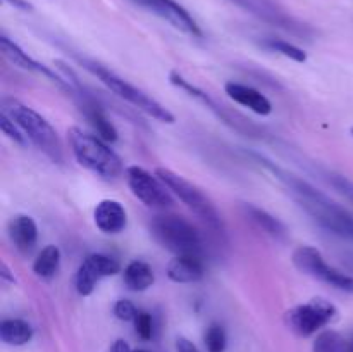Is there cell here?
<instances>
[{
	"label": "cell",
	"mask_w": 353,
	"mask_h": 352,
	"mask_svg": "<svg viewBox=\"0 0 353 352\" xmlns=\"http://www.w3.org/2000/svg\"><path fill=\"white\" fill-rule=\"evenodd\" d=\"M259 161V164L264 166L269 173L274 175L276 179L283 183L290 190L299 206L312 217L316 223H319L324 230L345 238V240L353 242V216L345 207L331 200L326 193L317 190L316 186L310 185L305 179L292 175L286 169L276 166L271 159L261 154H252Z\"/></svg>",
	"instance_id": "cell-1"
},
{
	"label": "cell",
	"mask_w": 353,
	"mask_h": 352,
	"mask_svg": "<svg viewBox=\"0 0 353 352\" xmlns=\"http://www.w3.org/2000/svg\"><path fill=\"white\" fill-rule=\"evenodd\" d=\"M2 113L7 114L26 135L28 141L43 152L54 164L64 162V147H62L61 137L40 113L16 99H3Z\"/></svg>",
	"instance_id": "cell-2"
},
{
	"label": "cell",
	"mask_w": 353,
	"mask_h": 352,
	"mask_svg": "<svg viewBox=\"0 0 353 352\" xmlns=\"http://www.w3.org/2000/svg\"><path fill=\"white\" fill-rule=\"evenodd\" d=\"M68 138L76 161L93 175L107 182L117 179L123 175L124 168L121 157L99 135L86 133L81 128L72 126L68 130Z\"/></svg>",
	"instance_id": "cell-3"
},
{
	"label": "cell",
	"mask_w": 353,
	"mask_h": 352,
	"mask_svg": "<svg viewBox=\"0 0 353 352\" xmlns=\"http://www.w3.org/2000/svg\"><path fill=\"white\" fill-rule=\"evenodd\" d=\"M83 68L86 71L92 72L100 83L107 86L112 93H116L119 99H123L124 102L131 104L133 107H137L138 110L145 113L147 116L154 117V119L161 121V123L165 124H172L176 121L174 114L168 109V107L162 106L159 100H155L154 97H150L148 93H145L143 90H140L138 86H134L133 83L126 81L124 78L117 76L116 72L110 71L109 68L105 66L99 64L95 61H88V59H79Z\"/></svg>",
	"instance_id": "cell-4"
},
{
	"label": "cell",
	"mask_w": 353,
	"mask_h": 352,
	"mask_svg": "<svg viewBox=\"0 0 353 352\" xmlns=\"http://www.w3.org/2000/svg\"><path fill=\"white\" fill-rule=\"evenodd\" d=\"M150 231L155 240L174 255L202 254V237L185 217L176 214H159L152 219Z\"/></svg>",
	"instance_id": "cell-5"
},
{
	"label": "cell",
	"mask_w": 353,
	"mask_h": 352,
	"mask_svg": "<svg viewBox=\"0 0 353 352\" xmlns=\"http://www.w3.org/2000/svg\"><path fill=\"white\" fill-rule=\"evenodd\" d=\"M155 175L164 182V185L171 190V193H174L200 219L205 221L209 226L221 228V216L217 213L216 206L199 186L190 183L188 179L183 178L181 175H178V173H174L169 168H157L155 169Z\"/></svg>",
	"instance_id": "cell-6"
},
{
	"label": "cell",
	"mask_w": 353,
	"mask_h": 352,
	"mask_svg": "<svg viewBox=\"0 0 353 352\" xmlns=\"http://www.w3.org/2000/svg\"><path fill=\"white\" fill-rule=\"evenodd\" d=\"M336 317V306L323 297H316V299H310L309 302L299 304L285 314L288 328L299 337H312Z\"/></svg>",
	"instance_id": "cell-7"
},
{
	"label": "cell",
	"mask_w": 353,
	"mask_h": 352,
	"mask_svg": "<svg viewBox=\"0 0 353 352\" xmlns=\"http://www.w3.org/2000/svg\"><path fill=\"white\" fill-rule=\"evenodd\" d=\"M293 264L299 271L305 273V275L312 276V278L319 280V282L327 283V285L334 286V289L341 290V292L353 293V276L345 275V273L338 271L336 268L330 266L321 254L312 245H300L293 252Z\"/></svg>",
	"instance_id": "cell-8"
},
{
	"label": "cell",
	"mask_w": 353,
	"mask_h": 352,
	"mask_svg": "<svg viewBox=\"0 0 353 352\" xmlns=\"http://www.w3.org/2000/svg\"><path fill=\"white\" fill-rule=\"evenodd\" d=\"M124 173H126V182L131 193L147 207L168 209L174 204L171 190L164 185V182L157 175H152L140 166H130Z\"/></svg>",
	"instance_id": "cell-9"
},
{
	"label": "cell",
	"mask_w": 353,
	"mask_h": 352,
	"mask_svg": "<svg viewBox=\"0 0 353 352\" xmlns=\"http://www.w3.org/2000/svg\"><path fill=\"white\" fill-rule=\"evenodd\" d=\"M121 271L117 259L105 254H90L83 259L76 273V290L79 295L88 297L95 292L97 283L105 276H114Z\"/></svg>",
	"instance_id": "cell-10"
},
{
	"label": "cell",
	"mask_w": 353,
	"mask_h": 352,
	"mask_svg": "<svg viewBox=\"0 0 353 352\" xmlns=\"http://www.w3.org/2000/svg\"><path fill=\"white\" fill-rule=\"evenodd\" d=\"M130 2H133L138 7H143L161 19L168 21L171 26L190 35V37H202V30L196 24V21L190 16L185 7L179 6L174 0H130Z\"/></svg>",
	"instance_id": "cell-11"
},
{
	"label": "cell",
	"mask_w": 353,
	"mask_h": 352,
	"mask_svg": "<svg viewBox=\"0 0 353 352\" xmlns=\"http://www.w3.org/2000/svg\"><path fill=\"white\" fill-rule=\"evenodd\" d=\"M0 52H2V55L10 62V64L24 69V71L37 72V75L45 76V78H48L50 81L57 83V85L62 86V88L72 90L71 85L68 83V79H64L62 76H59L57 72L52 71L48 66L41 64V62H38L37 59H33L31 55H28L26 52H24L23 48L16 43V41L10 40V38L6 37V35H2V37H0Z\"/></svg>",
	"instance_id": "cell-12"
},
{
	"label": "cell",
	"mask_w": 353,
	"mask_h": 352,
	"mask_svg": "<svg viewBox=\"0 0 353 352\" xmlns=\"http://www.w3.org/2000/svg\"><path fill=\"white\" fill-rule=\"evenodd\" d=\"M231 2L250 12L257 19L272 24V26L283 28V30L288 31H296L300 28V24L272 0H231Z\"/></svg>",
	"instance_id": "cell-13"
},
{
	"label": "cell",
	"mask_w": 353,
	"mask_h": 352,
	"mask_svg": "<svg viewBox=\"0 0 353 352\" xmlns=\"http://www.w3.org/2000/svg\"><path fill=\"white\" fill-rule=\"evenodd\" d=\"M93 221L102 233L116 235L128 226V213L123 204L117 200L103 199L95 206Z\"/></svg>",
	"instance_id": "cell-14"
},
{
	"label": "cell",
	"mask_w": 353,
	"mask_h": 352,
	"mask_svg": "<svg viewBox=\"0 0 353 352\" xmlns=\"http://www.w3.org/2000/svg\"><path fill=\"white\" fill-rule=\"evenodd\" d=\"M224 92L230 97L231 100H234L240 106L247 107L252 113L259 114V116H269L272 113V104L264 93H261L259 90H255L254 86L243 85V83L236 81H228L224 85Z\"/></svg>",
	"instance_id": "cell-15"
},
{
	"label": "cell",
	"mask_w": 353,
	"mask_h": 352,
	"mask_svg": "<svg viewBox=\"0 0 353 352\" xmlns=\"http://www.w3.org/2000/svg\"><path fill=\"white\" fill-rule=\"evenodd\" d=\"M168 278L174 283H196L205 275L200 255H174L168 262Z\"/></svg>",
	"instance_id": "cell-16"
},
{
	"label": "cell",
	"mask_w": 353,
	"mask_h": 352,
	"mask_svg": "<svg viewBox=\"0 0 353 352\" xmlns=\"http://www.w3.org/2000/svg\"><path fill=\"white\" fill-rule=\"evenodd\" d=\"M9 238L23 254H30L38 242V226L28 214H17L9 221Z\"/></svg>",
	"instance_id": "cell-17"
},
{
	"label": "cell",
	"mask_w": 353,
	"mask_h": 352,
	"mask_svg": "<svg viewBox=\"0 0 353 352\" xmlns=\"http://www.w3.org/2000/svg\"><path fill=\"white\" fill-rule=\"evenodd\" d=\"M81 110L85 113L88 123L95 128V131L99 133V137L102 138V140H105L107 144H114V141H117V138H119L117 135L119 133H117L116 126L110 123L109 117L105 116V113L100 109V106L95 102V100L92 99L83 100Z\"/></svg>",
	"instance_id": "cell-18"
},
{
	"label": "cell",
	"mask_w": 353,
	"mask_h": 352,
	"mask_svg": "<svg viewBox=\"0 0 353 352\" xmlns=\"http://www.w3.org/2000/svg\"><path fill=\"white\" fill-rule=\"evenodd\" d=\"M169 81H171L174 86H178V88H181L183 92L188 93L190 97H193V99H196V100H199V102H202L203 106H205L209 110H212V113L216 114V116L219 117L221 121H224V123H226V124H231V126H233V123H231V121H230L228 114L224 113L223 107H221L219 104H217L216 100H214L212 97L209 95V93H205V92H203V90H200L199 86L193 85L192 81H188V79H186L183 75H179L178 71H171V72H169Z\"/></svg>",
	"instance_id": "cell-19"
},
{
	"label": "cell",
	"mask_w": 353,
	"mask_h": 352,
	"mask_svg": "<svg viewBox=\"0 0 353 352\" xmlns=\"http://www.w3.org/2000/svg\"><path fill=\"white\" fill-rule=\"evenodd\" d=\"M124 285L133 292H145L155 283L154 269L145 261H131L123 273Z\"/></svg>",
	"instance_id": "cell-20"
},
{
	"label": "cell",
	"mask_w": 353,
	"mask_h": 352,
	"mask_svg": "<svg viewBox=\"0 0 353 352\" xmlns=\"http://www.w3.org/2000/svg\"><path fill=\"white\" fill-rule=\"evenodd\" d=\"M243 211L245 214H247L248 219H250L255 226L264 230L265 233L271 235V237L281 240V238H285L286 233H288L285 224H283L276 216L269 214L268 211L261 209V207L254 206V204H243Z\"/></svg>",
	"instance_id": "cell-21"
},
{
	"label": "cell",
	"mask_w": 353,
	"mask_h": 352,
	"mask_svg": "<svg viewBox=\"0 0 353 352\" xmlns=\"http://www.w3.org/2000/svg\"><path fill=\"white\" fill-rule=\"evenodd\" d=\"M0 338L3 344L21 347L33 338V328L28 321L19 317H7L0 323Z\"/></svg>",
	"instance_id": "cell-22"
},
{
	"label": "cell",
	"mask_w": 353,
	"mask_h": 352,
	"mask_svg": "<svg viewBox=\"0 0 353 352\" xmlns=\"http://www.w3.org/2000/svg\"><path fill=\"white\" fill-rule=\"evenodd\" d=\"M61 266V251L57 245H47L41 248L33 262V273L41 280H52Z\"/></svg>",
	"instance_id": "cell-23"
},
{
	"label": "cell",
	"mask_w": 353,
	"mask_h": 352,
	"mask_svg": "<svg viewBox=\"0 0 353 352\" xmlns=\"http://www.w3.org/2000/svg\"><path fill=\"white\" fill-rule=\"evenodd\" d=\"M264 47H268L269 50L278 52V54L285 55V57L292 59V61L299 62V64H303L307 62V52L303 48L296 47V45L290 43L286 40H278V38H269V40L264 41Z\"/></svg>",
	"instance_id": "cell-24"
},
{
	"label": "cell",
	"mask_w": 353,
	"mask_h": 352,
	"mask_svg": "<svg viewBox=\"0 0 353 352\" xmlns=\"http://www.w3.org/2000/svg\"><path fill=\"white\" fill-rule=\"evenodd\" d=\"M347 342L333 330L321 331L314 340V352H343Z\"/></svg>",
	"instance_id": "cell-25"
},
{
	"label": "cell",
	"mask_w": 353,
	"mask_h": 352,
	"mask_svg": "<svg viewBox=\"0 0 353 352\" xmlns=\"http://www.w3.org/2000/svg\"><path fill=\"white\" fill-rule=\"evenodd\" d=\"M203 344H205L207 352H224L228 345L226 330L219 323L209 324L203 333Z\"/></svg>",
	"instance_id": "cell-26"
},
{
	"label": "cell",
	"mask_w": 353,
	"mask_h": 352,
	"mask_svg": "<svg viewBox=\"0 0 353 352\" xmlns=\"http://www.w3.org/2000/svg\"><path fill=\"white\" fill-rule=\"evenodd\" d=\"M133 323H134V331H137V335L141 338V340H152V338H154L155 324H154V317H152L150 313H147V311H138Z\"/></svg>",
	"instance_id": "cell-27"
},
{
	"label": "cell",
	"mask_w": 353,
	"mask_h": 352,
	"mask_svg": "<svg viewBox=\"0 0 353 352\" xmlns=\"http://www.w3.org/2000/svg\"><path fill=\"white\" fill-rule=\"evenodd\" d=\"M0 128H2L3 135H7V138H10L12 141H16L17 145H28V138L26 135L21 131V128L17 126L16 123H14L12 119H10L7 114H0Z\"/></svg>",
	"instance_id": "cell-28"
},
{
	"label": "cell",
	"mask_w": 353,
	"mask_h": 352,
	"mask_svg": "<svg viewBox=\"0 0 353 352\" xmlns=\"http://www.w3.org/2000/svg\"><path fill=\"white\" fill-rule=\"evenodd\" d=\"M114 314H116L117 320L121 321H134V317H137L138 314V309L131 300L121 299L114 304Z\"/></svg>",
	"instance_id": "cell-29"
},
{
	"label": "cell",
	"mask_w": 353,
	"mask_h": 352,
	"mask_svg": "<svg viewBox=\"0 0 353 352\" xmlns=\"http://www.w3.org/2000/svg\"><path fill=\"white\" fill-rule=\"evenodd\" d=\"M330 183L341 193L353 202V182L341 175H330Z\"/></svg>",
	"instance_id": "cell-30"
},
{
	"label": "cell",
	"mask_w": 353,
	"mask_h": 352,
	"mask_svg": "<svg viewBox=\"0 0 353 352\" xmlns=\"http://www.w3.org/2000/svg\"><path fill=\"white\" fill-rule=\"evenodd\" d=\"M176 352H200L196 349V345L192 340H188L186 337H178L176 338Z\"/></svg>",
	"instance_id": "cell-31"
},
{
	"label": "cell",
	"mask_w": 353,
	"mask_h": 352,
	"mask_svg": "<svg viewBox=\"0 0 353 352\" xmlns=\"http://www.w3.org/2000/svg\"><path fill=\"white\" fill-rule=\"evenodd\" d=\"M0 278L7 283H16V276L12 275V271H10L6 261H2V264H0Z\"/></svg>",
	"instance_id": "cell-32"
},
{
	"label": "cell",
	"mask_w": 353,
	"mask_h": 352,
	"mask_svg": "<svg viewBox=\"0 0 353 352\" xmlns=\"http://www.w3.org/2000/svg\"><path fill=\"white\" fill-rule=\"evenodd\" d=\"M110 352H133V351H131L130 344H128L126 340L117 338V340L112 344V347H110Z\"/></svg>",
	"instance_id": "cell-33"
},
{
	"label": "cell",
	"mask_w": 353,
	"mask_h": 352,
	"mask_svg": "<svg viewBox=\"0 0 353 352\" xmlns=\"http://www.w3.org/2000/svg\"><path fill=\"white\" fill-rule=\"evenodd\" d=\"M3 2L10 3V6L16 7V9H19V10H33L31 3L26 2V0H3Z\"/></svg>",
	"instance_id": "cell-34"
},
{
	"label": "cell",
	"mask_w": 353,
	"mask_h": 352,
	"mask_svg": "<svg viewBox=\"0 0 353 352\" xmlns=\"http://www.w3.org/2000/svg\"><path fill=\"white\" fill-rule=\"evenodd\" d=\"M343 352H353V338H352V340L347 342V347H345Z\"/></svg>",
	"instance_id": "cell-35"
},
{
	"label": "cell",
	"mask_w": 353,
	"mask_h": 352,
	"mask_svg": "<svg viewBox=\"0 0 353 352\" xmlns=\"http://www.w3.org/2000/svg\"><path fill=\"white\" fill-rule=\"evenodd\" d=\"M133 352H148V351H133Z\"/></svg>",
	"instance_id": "cell-36"
},
{
	"label": "cell",
	"mask_w": 353,
	"mask_h": 352,
	"mask_svg": "<svg viewBox=\"0 0 353 352\" xmlns=\"http://www.w3.org/2000/svg\"><path fill=\"white\" fill-rule=\"evenodd\" d=\"M352 135H353V128H352Z\"/></svg>",
	"instance_id": "cell-37"
}]
</instances>
